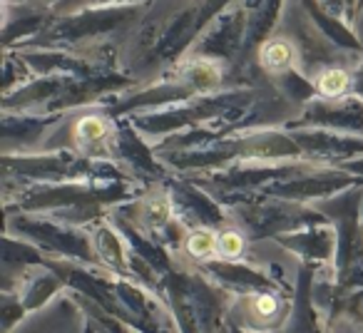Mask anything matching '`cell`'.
<instances>
[{
  "label": "cell",
  "mask_w": 363,
  "mask_h": 333,
  "mask_svg": "<svg viewBox=\"0 0 363 333\" xmlns=\"http://www.w3.org/2000/svg\"><path fill=\"white\" fill-rule=\"evenodd\" d=\"M80 132H82V137H87V140H97V137H102V125H100V120H85L80 125Z\"/></svg>",
  "instance_id": "obj_5"
},
{
  "label": "cell",
  "mask_w": 363,
  "mask_h": 333,
  "mask_svg": "<svg viewBox=\"0 0 363 333\" xmlns=\"http://www.w3.org/2000/svg\"><path fill=\"white\" fill-rule=\"evenodd\" d=\"M289 57H291V52H289V47L284 43H274V45H269L264 50V62L272 67H284L289 62Z\"/></svg>",
  "instance_id": "obj_2"
},
{
  "label": "cell",
  "mask_w": 363,
  "mask_h": 333,
  "mask_svg": "<svg viewBox=\"0 0 363 333\" xmlns=\"http://www.w3.org/2000/svg\"><path fill=\"white\" fill-rule=\"evenodd\" d=\"M189 252L194 256H212L214 252H219V239H214L212 234L207 232H199L189 239Z\"/></svg>",
  "instance_id": "obj_1"
},
{
  "label": "cell",
  "mask_w": 363,
  "mask_h": 333,
  "mask_svg": "<svg viewBox=\"0 0 363 333\" xmlns=\"http://www.w3.org/2000/svg\"><path fill=\"white\" fill-rule=\"evenodd\" d=\"M219 252H222L224 256H239V252H242V239H239V234H224V237H219Z\"/></svg>",
  "instance_id": "obj_4"
},
{
  "label": "cell",
  "mask_w": 363,
  "mask_h": 333,
  "mask_svg": "<svg viewBox=\"0 0 363 333\" xmlns=\"http://www.w3.org/2000/svg\"><path fill=\"white\" fill-rule=\"evenodd\" d=\"M343 87H346V75H343V72H328L321 80V90L326 92V95H338Z\"/></svg>",
  "instance_id": "obj_3"
}]
</instances>
